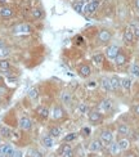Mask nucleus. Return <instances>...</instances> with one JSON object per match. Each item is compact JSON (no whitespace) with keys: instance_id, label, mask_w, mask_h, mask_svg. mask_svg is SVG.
<instances>
[{"instance_id":"79ce46f5","label":"nucleus","mask_w":139,"mask_h":157,"mask_svg":"<svg viewBox=\"0 0 139 157\" xmlns=\"http://www.w3.org/2000/svg\"><path fill=\"white\" fill-rule=\"evenodd\" d=\"M86 86H88V88H90V89H93V88H95V86H97V83H95V81H90V83H88V84H86Z\"/></svg>"},{"instance_id":"4468645a","label":"nucleus","mask_w":139,"mask_h":157,"mask_svg":"<svg viewBox=\"0 0 139 157\" xmlns=\"http://www.w3.org/2000/svg\"><path fill=\"white\" fill-rule=\"evenodd\" d=\"M99 108L102 109L103 112H109L113 108V101H112V99H109V98L103 99V101L100 102V104H99Z\"/></svg>"},{"instance_id":"2eb2a0df","label":"nucleus","mask_w":139,"mask_h":157,"mask_svg":"<svg viewBox=\"0 0 139 157\" xmlns=\"http://www.w3.org/2000/svg\"><path fill=\"white\" fill-rule=\"evenodd\" d=\"M44 11H43V8L40 7H35V8H32L31 9V17L33 18L35 21H40L44 18Z\"/></svg>"},{"instance_id":"49530a36","label":"nucleus","mask_w":139,"mask_h":157,"mask_svg":"<svg viewBox=\"0 0 139 157\" xmlns=\"http://www.w3.org/2000/svg\"><path fill=\"white\" fill-rule=\"evenodd\" d=\"M3 46H5V42H4L3 39H0V48H3Z\"/></svg>"},{"instance_id":"a18cd8bd","label":"nucleus","mask_w":139,"mask_h":157,"mask_svg":"<svg viewBox=\"0 0 139 157\" xmlns=\"http://www.w3.org/2000/svg\"><path fill=\"white\" fill-rule=\"evenodd\" d=\"M134 7H135L139 11V0H134Z\"/></svg>"},{"instance_id":"39448f33","label":"nucleus","mask_w":139,"mask_h":157,"mask_svg":"<svg viewBox=\"0 0 139 157\" xmlns=\"http://www.w3.org/2000/svg\"><path fill=\"white\" fill-rule=\"evenodd\" d=\"M100 140H102L103 146H108L111 142H113V134L111 130H102L100 131Z\"/></svg>"},{"instance_id":"423d86ee","label":"nucleus","mask_w":139,"mask_h":157,"mask_svg":"<svg viewBox=\"0 0 139 157\" xmlns=\"http://www.w3.org/2000/svg\"><path fill=\"white\" fill-rule=\"evenodd\" d=\"M112 39V34L111 31L108 30H100L98 32V41L102 42V44H107V42H109Z\"/></svg>"},{"instance_id":"f704fd0d","label":"nucleus","mask_w":139,"mask_h":157,"mask_svg":"<svg viewBox=\"0 0 139 157\" xmlns=\"http://www.w3.org/2000/svg\"><path fill=\"white\" fill-rule=\"evenodd\" d=\"M77 111H79L80 115H85V113H88L89 112L88 104H86V103H80L79 106H77Z\"/></svg>"},{"instance_id":"c9c22d12","label":"nucleus","mask_w":139,"mask_h":157,"mask_svg":"<svg viewBox=\"0 0 139 157\" xmlns=\"http://www.w3.org/2000/svg\"><path fill=\"white\" fill-rule=\"evenodd\" d=\"M76 138H77V133H70V134H67L63 138V142H65V143H70V142L75 140Z\"/></svg>"},{"instance_id":"a211bd4d","label":"nucleus","mask_w":139,"mask_h":157,"mask_svg":"<svg viewBox=\"0 0 139 157\" xmlns=\"http://www.w3.org/2000/svg\"><path fill=\"white\" fill-rule=\"evenodd\" d=\"M102 147H103L102 140H100V139H94V140L90 142L89 151H90V152H98V151L102 149Z\"/></svg>"},{"instance_id":"f03ea898","label":"nucleus","mask_w":139,"mask_h":157,"mask_svg":"<svg viewBox=\"0 0 139 157\" xmlns=\"http://www.w3.org/2000/svg\"><path fill=\"white\" fill-rule=\"evenodd\" d=\"M99 5H100V0H93L90 3H86L83 14L84 16H93L94 13H97Z\"/></svg>"},{"instance_id":"aec40b11","label":"nucleus","mask_w":139,"mask_h":157,"mask_svg":"<svg viewBox=\"0 0 139 157\" xmlns=\"http://www.w3.org/2000/svg\"><path fill=\"white\" fill-rule=\"evenodd\" d=\"M36 112H37V115H39V117L43 118V120H46V118L49 117V113H50L49 108L45 106H39L36 109Z\"/></svg>"},{"instance_id":"c03bdc74","label":"nucleus","mask_w":139,"mask_h":157,"mask_svg":"<svg viewBox=\"0 0 139 157\" xmlns=\"http://www.w3.org/2000/svg\"><path fill=\"white\" fill-rule=\"evenodd\" d=\"M8 5V0H0V8Z\"/></svg>"},{"instance_id":"3c124183","label":"nucleus","mask_w":139,"mask_h":157,"mask_svg":"<svg viewBox=\"0 0 139 157\" xmlns=\"http://www.w3.org/2000/svg\"><path fill=\"white\" fill-rule=\"evenodd\" d=\"M138 140H139V137H138Z\"/></svg>"},{"instance_id":"9d476101","label":"nucleus","mask_w":139,"mask_h":157,"mask_svg":"<svg viewBox=\"0 0 139 157\" xmlns=\"http://www.w3.org/2000/svg\"><path fill=\"white\" fill-rule=\"evenodd\" d=\"M59 153L62 157H74V149L71 148L70 144L65 143L59 147Z\"/></svg>"},{"instance_id":"7c9ffc66","label":"nucleus","mask_w":139,"mask_h":157,"mask_svg":"<svg viewBox=\"0 0 139 157\" xmlns=\"http://www.w3.org/2000/svg\"><path fill=\"white\" fill-rule=\"evenodd\" d=\"M92 61L94 62L95 64H102L103 63V61H104V55L102 54V53H97V54H94L93 55V58H92Z\"/></svg>"},{"instance_id":"6ab92c4d","label":"nucleus","mask_w":139,"mask_h":157,"mask_svg":"<svg viewBox=\"0 0 139 157\" xmlns=\"http://www.w3.org/2000/svg\"><path fill=\"white\" fill-rule=\"evenodd\" d=\"M100 88H102L106 93H109L112 92V88H111V81H109V77L107 76H103L102 79H100Z\"/></svg>"},{"instance_id":"58836bf2","label":"nucleus","mask_w":139,"mask_h":157,"mask_svg":"<svg viewBox=\"0 0 139 157\" xmlns=\"http://www.w3.org/2000/svg\"><path fill=\"white\" fill-rule=\"evenodd\" d=\"M90 127H88V126H85V127H83V130H81V133H83V135H85V137H88V135H90Z\"/></svg>"},{"instance_id":"e433bc0d","label":"nucleus","mask_w":139,"mask_h":157,"mask_svg":"<svg viewBox=\"0 0 139 157\" xmlns=\"http://www.w3.org/2000/svg\"><path fill=\"white\" fill-rule=\"evenodd\" d=\"M130 27L133 28V32H134L135 39H139V25H131Z\"/></svg>"},{"instance_id":"5701e85b","label":"nucleus","mask_w":139,"mask_h":157,"mask_svg":"<svg viewBox=\"0 0 139 157\" xmlns=\"http://www.w3.org/2000/svg\"><path fill=\"white\" fill-rule=\"evenodd\" d=\"M61 102L63 104H71V102H72V93L71 92H62L61 94Z\"/></svg>"},{"instance_id":"a878e982","label":"nucleus","mask_w":139,"mask_h":157,"mask_svg":"<svg viewBox=\"0 0 139 157\" xmlns=\"http://www.w3.org/2000/svg\"><path fill=\"white\" fill-rule=\"evenodd\" d=\"M117 133L121 137H125V135H128L129 134V126L126 125V124H118L117 125Z\"/></svg>"},{"instance_id":"864d4df0","label":"nucleus","mask_w":139,"mask_h":157,"mask_svg":"<svg viewBox=\"0 0 139 157\" xmlns=\"http://www.w3.org/2000/svg\"><path fill=\"white\" fill-rule=\"evenodd\" d=\"M61 157H62V156H61Z\"/></svg>"},{"instance_id":"1a4fd4ad","label":"nucleus","mask_w":139,"mask_h":157,"mask_svg":"<svg viewBox=\"0 0 139 157\" xmlns=\"http://www.w3.org/2000/svg\"><path fill=\"white\" fill-rule=\"evenodd\" d=\"M66 115V112H65V109L62 106H54L53 108V111H52V117H53V120H62V118L65 117Z\"/></svg>"},{"instance_id":"dca6fc26","label":"nucleus","mask_w":139,"mask_h":157,"mask_svg":"<svg viewBox=\"0 0 139 157\" xmlns=\"http://www.w3.org/2000/svg\"><path fill=\"white\" fill-rule=\"evenodd\" d=\"M135 39V36H134V32H133V28L131 27H128L125 31H124V41L126 42V44H131Z\"/></svg>"},{"instance_id":"b1692460","label":"nucleus","mask_w":139,"mask_h":157,"mask_svg":"<svg viewBox=\"0 0 139 157\" xmlns=\"http://www.w3.org/2000/svg\"><path fill=\"white\" fill-rule=\"evenodd\" d=\"M108 151L112 156H117L120 152H121V149H120V147H118V143H116V142H111V143L108 144Z\"/></svg>"},{"instance_id":"4c0bfd02","label":"nucleus","mask_w":139,"mask_h":157,"mask_svg":"<svg viewBox=\"0 0 139 157\" xmlns=\"http://www.w3.org/2000/svg\"><path fill=\"white\" fill-rule=\"evenodd\" d=\"M30 157H43V153H41L40 151L31 149V151H30Z\"/></svg>"},{"instance_id":"72a5a7b5","label":"nucleus","mask_w":139,"mask_h":157,"mask_svg":"<svg viewBox=\"0 0 139 157\" xmlns=\"http://www.w3.org/2000/svg\"><path fill=\"white\" fill-rule=\"evenodd\" d=\"M9 54H11V49H9L8 46H3V48H0V59L8 58Z\"/></svg>"},{"instance_id":"ddd939ff","label":"nucleus","mask_w":139,"mask_h":157,"mask_svg":"<svg viewBox=\"0 0 139 157\" xmlns=\"http://www.w3.org/2000/svg\"><path fill=\"white\" fill-rule=\"evenodd\" d=\"M109 81H111L112 92H118V90L121 89V79H120L117 75L111 76V77H109Z\"/></svg>"},{"instance_id":"6e6552de","label":"nucleus","mask_w":139,"mask_h":157,"mask_svg":"<svg viewBox=\"0 0 139 157\" xmlns=\"http://www.w3.org/2000/svg\"><path fill=\"white\" fill-rule=\"evenodd\" d=\"M88 118L92 124H98L102 121V113H100V111H97V109H92V111L88 112Z\"/></svg>"},{"instance_id":"473e14b6","label":"nucleus","mask_w":139,"mask_h":157,"mask_svg":"<svg viewBox=\"0 0 139 157\" xmlns=\"http://www.w3.org/2000/svg\"><path fill=\"white\" fill-rule=\"evenodd\" d=\"M39 89L37 88H31L30 90H28V98L30 99H36L39 98Z\"/></svg>"},{"instance_id":"ea45409f","label":"nucleus","mask_w":139,"mask_h":157,"mask_svg":"<svg viewBox=\"0 0 139 157\" xmlns=\"http://www.w3.org/2000/svg\"><path fill=\"white\" fill-rule=\"evenodd\" d=\"M133 112L135 113L137 116H139V103L138 104H134V106H133Z\"/></svg>"},{"instance_id":"f257e3e1","label":"nucleus","mask_w":139,"mask_h":157,"mask_svg":"<svg viewBox=\"0 0 139 157\" xmlns=\"http://www.w3.org/2000/svg\"><path fill=\"white\" fill-rule=\"evenodd\" d=\"M32 32V26L30 23H18L13 27V34L16 35H28Z\"/></svg>"},{"instance_id":"de8ad7c7","label":"nucleus","mask_w":139,"mask_h":157,"mask_svg":"<svg viewBox=\"0 0 139 157\" xmlns=\"http://www.w3.org/2000/svg\"><path fill=\"white\" fill-rule=\"evenodd\" d=\"M3 81H4V79H3V76L0 75V84H3Z\"/></svg>"},{"instance_id":"c85d7f7f","label":"nucleus","mask_w":139,"mask_h":157,"mask_svg":"<svg viewBox=\"0 0 139 157\" xmlns=\"http://www.w3.org/2000/svg\"><path fill=\"white\" fill-rule=\"evenodd\" d=\"M62 134V129L59 126H52L49 129V135H52L53 138H59Z\"/></svg>"},{"instance_id":"603ef678","label":"nucleus","mask_w":139,"mask_h":157,"mask_svg":"<svg viewBox=\"0 0 139 157\" xmlns=\"http://www.w3.org/2000/svg\"><path fill=\"white\" fill-rule=\"evenodd\" d=\"M98 157H100V156H98Z\"/></svg>"},{"instance_id":"9b49d317","label":"nucleus","mask_w":139,"mask_h":157,"mask_svg":"<svg viewBox=\"0 0 139 157\" xmlns=\"http://www.w3.org/2000/svg\"><path fill=\"white\" fill-rule=\"evenodd\" d=\"M14 153V148L12 147V144H0V155L5 156V157H12V155Z\"/></svg>"},{"instance_id":"37998d69","label":"nucleus","mask_w":139,"mask_h":157,"mask_svg":"<svg viewBox=\"0 0 139 157\" xmlns=\"http://www.w3.org/2000/svg\"><path fill=\"white\" fill-rule=\"evenodd\" d=\"M83 41H84L83 36H80V35L76 36V44H83Z\"/></svg>"},{"instance_id":"cd10ccee","label":"nucleus","mask_w":139,"mask_h":157,"mask_svg":"<svg viewBox=\"0 0 139 157\" xmlns=\"http://www.w3.org/2000/svg\"><path fill=\"white\" fill-rule=\"evenodd\" d=\"M117 143H118V147L121 151H126L129 147H130V142H129V139H126V138H121Z\"/></svg>"},{"instance_id":"4be33fe9","label":"nucleus","mask_w":139,"mask_h":157,"mask_svg":"<svg viewBox=\"0 0 139 157\" xmlns=\"http://www.w3.org/2000/svg\"><path fill=\"white\" fill-rule=\"evenodd\" d=\"M126 61H128V58H126L125 53H124L122 50H120V53L117 54L116 58H115V63H116V66L121 67V66H124V64L126 63Z\"/></svg>"},{"instance_id":"bb28decb","label":"nucleus","mask_w":139,"mask_h":157,"mask_svg":"<svg viewBox=\"0 0 139 157\" xmlns=\"http://www.w3.org/2000/svg\"><path fill=\"white\" fill-rule=\"evenodd\" d=\"M131 80L129 79V77H124L121 79V88L125 90V92H130V89H131Z\"/></svg>"},{"instance_id":"0eeeda50","label":"nucleus","mask_w":139,"mask_h":157,"mask_svg":"<svg viewBox=\"0 0 139 157\" xmlns=\"http://www.w3.org/2000/svg\"><path fill=\"white\" fill-rule=\"evenodd\" d=\"M18 125H20V127L22 130H25V131H28V130H31V127H32V120L28 116H22L20 118V122H18Z\"/></svg>"},{"instance_id":"393cba45","label":"nucleus","mask_w":139,"mask_h":157,"mask_svg":"<svg viewBox=\"0 0 139 157\" xmlns=\"http://www.w3.org/2000/svg\"><path fill=\"white\" fill-rule=\"evenodd\" d=\"M0 137H2V138H11L12 137L11 127H8L7 125H2V126H0Z\"/></svg>"},{"instance_id":"c756f323","label":"nucleus","mask_w":139,"mask_h":157,"mask_svg":"<svg viewBox=\"0 0 139 157\" xmlns=\"http://www.w3.org/2000/svg\"><path fill=\"white\" fill-rule=\"evenodd\" d=\"M8 70H11V62L7 58L0 59V71H2V72H5Z\"/></svg>"},{"instance_id":"8fccbe9b","label":"nucleus","mask_w":139,"mask_h":157,"mask_svg":"<svg viewBox=\"0 0 139 157\" xmlns=\"http://www.w3.org/2000/svg\"><path fill=\"white\" fill-rule=\"evenodd\" d=\"M0 144H2V137H0Z\"/></svg>"},{"instance_id":"a19ab883","label":"nucleus","mask_w":139,"mask_h":157,"mask_svg":"<svg viewBox=\"0 0 139 157\" xmlns=\"http://www.w3.org/2000/svg\"><path fill=\"white\" fill-rule=\"evenodd\" d=\"M12 157H23V153L21 151H14V153L12 155Z\"/></svg>"},{"instance_id":"412c9836","label":"nucleus","mask_w":139,"mask_h":157,"mask_svg":"<svg viewBox=\"0 0 139 157\" xmlns=\"http://www.w3.org/2000/svg\"><path fill=\"white\" fill-rule=\"evenodd\" d=\"M55 138H53L52 135H45V137H43V146L44 147H46V148H52V147H54V144H55Z\"/></svg>"},{"instance_id":"20e7f679","label":"nucleus","mask_w":139,"mask_h":157,"mask_svg":"<svg viewBox=\"0 0 139 157\" xmlns=\"http://www.w3.org/2000/svg\"><path fill=\"white\" fill-rule=\"evenodd\" d=\"M14 16V8L11 5H5V7H2L0 8V17L3 20H9Z\"/></svg>"},{"instance_id":"7ed1b4c3","label":"nucleus","mask_w":139,"mask_h":157,"mask_svg":"<svg viewBox=\"0 0 139 157\" xmlns=\"http://www.w3.org/2000/svg\"><path fill=\"white\" fill-rule=\"evenodd\" d=\"M120 46L118 45H115V44H112V45H108L107 48H106V50H104V54H106V57L108 59H113L115 61V58L117 57V54L120 53Z\"/></svg>"},{"instance_id":"2f4dec72","label":"nucleus","mask_w":139,"mask_h":157,"mask_svg":"<svg viewBox=\"0 0 139 157\" xmlns=\"http://www.w3.org/2000/svg\"><path fill=\"white\" fill-rule=\"evenodd\" d=\"M130 74L134 76V77H139V63L138 62H134L130 67Z\"/></svg>"},{"instance_id":"f3484780","label":"nucleus","mask_w":139,"mask_h":157,"mask_svg":"<svg viewBox=\"0 0 139 157\" xmlns=\"http://www.w3.org/2000/svg\"><path fill=\"white\" fill-rule=\"evenodd\" d=\"M85 2H83V0H75V2H72V9L79 13V14H83L84 13V8H85Z\"/></svg>"},{"instance_id":"f8f14e48","label":"nucleus","mask_w":139,"mask_h":157,"mask_svg":"<svg viewBox=\"0 0 139 157\" xmlns=\"http://www.w3.org/2000/svg\"><path fill=\"white\" fill-rule=\"evenodd\" d=\"M77 74L81 76L83 79H86L92 75V68H90L89 64H81L80 67L77 68Z\"/></svg>"},{"instance_id":"09e8293b","label":"nucleus","mask_w":139,"mask_h":157,"mask_svg":"<svg viewBox=\"0 0 139 157\" xmlns=\"http://www.w3.org/2000/svg\"><path fill=\"white\" fill-rule=\"evenodd\" d=\"M83 2H85V3H90V2H93V0H83Z\"/></svg>"}]
</instances>
